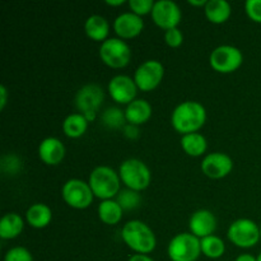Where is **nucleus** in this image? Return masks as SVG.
Instances as JSON below:
<instances>
[{"mask_svg": "<svg viewBox=\"0 0 261 261\" xmlns=\"http://www.w3.org/2000/svg\"><path fill=\"white\" fill-rule=\"evenodd\" d=\"M206 121V110L200 102L186 101L176 106L171 115V124L182 135L198 133Z\"/></svg>", "mask_w": 261, "mask_h": 261, "instance_id": "1", "label": "nucleus"}, {"mask_svg": "<svg viewBox=\"0 0 261 261\" xmlns=\"http://www.w3.org/2000/svg\"><path fill=\"white\" fill-rule=\"evenodd\" d=\"M121 237L122 241L135 254L148 255L157 246V239L153 229L144 222L138 219L129 221L124 224L121 229Z\"/></svg>", "mask_w": 261, "mask_h": 261, "instance_id": "2", "label": "nucleus"}, {"mask_svg": "<svg viewBox=\"0 0 261 261\" xmlns=\"http://www.w3.org/2000/svg\"><path fill=\"white\" fill-rule=\"evenodd\" d=\"M88 184L93 191V195L102 201L114 199V196H117L121 191V178L119 172L109 166H98L94 168L89 175Z\"/></svg>", "mask_w": 261, "mask_h": 261, "instance_id": "3", "label": "nucleus"}, {"mask_svg": "<svg viewBox=\"0 0 261 261\" xmlns=\"http://www.w3.org/2000/svg\"><path fill=\"white\" fill-rule=\"evenodd\" d=\"M119 176L126 189L143 191L149 186L152 175L148 166L138 158H129L120 165Z\"/></svg>", "mask_w": 261, "mask_h": 261, "instance_id": "4", "label": "nucleus"}, {"mask_svg": "<svg viewBox=\"0 0 261 261\" xmlns=\"http://www.w3.org/2000/svg\"><path fill=\"white\" fill-rule=\"evenodd\" d=\"M167 254L171 261H196L201 254L200 239L193 233H178L170 241Z\"/></svg>", "mask_w": 261, "mask_h": 261, "instance_id": "5", "label": "nucleus"}, {"mask_svg": "<svg viewBox=\"0 0 261 261\" xmlns=\"http://www.w3.org/2000/svg\"><path fill=\"white\" fill-rule=\"evenodd\" d=\"M99 58L102 63L112 69L125 68L132 60V48L119 37L107 38L101 43Z\"/></svg>", "mask_w": 261, "mask_h": 261, "instance_id": "6", "label": "nucleus"}, {"mask_svg": "<svg viewBox=\"0 0 261 261\" xmlns=\"http://www.w3.org/2000/svg\"><path fill=\"white\" fill-rule=\"evenodd\" d=\"M105 101V92L98 84H86L75 94V107L79 114H83L86 119L93 121L99 107Z\"/></svg>", "mask_w": 261, "mask_h": 261, "instance_id": "7", "label": "nucleus"}, {"mask_svg": "<svg viewBox=\"0 0 261 261\" xmlns=\"http://www.w3.org/2000/svg\"><path fill=\"white\" fill-rule=\"evenodd\" d=\"M227 237L237 247L250 249L260 241V227L251 219L240 218L228 227Z\"/></svg>", "mask_w": 261, "mask_h": 261, "instance_id": "8", "label": "nucleus"}, {"mask_svg": "<svg viewBox=\"0 0 261 261\" xmlns=\"http://www.w3.org/2000/svg\"><path fill=\"white\" fill-rule=\"evenodd\" d=\"M61 196L70 208L87 209L93 203V191L88 182L79 178H70L61 188Z\"/></svg>", "mask_w": 261, "mask_h": 261, "instance_id": "9", "label": "nucleus"}, {"mask_svg": "<svg viewBox=\"0 0 261 261\" xmlns=\"http://www.w3.org/2000/svg\"><path fill=\"white\" fill-rule=\"evenodd\" d=\"M244 61L241 50L231 45H222L214 48L209 56V64L216 71L229 74L236 71Z\"/></svg>", "mask_w": 261, "mask_h": 261, "instance_id": "10", "label": "nucleus"}, {"mask_svg": "<svg viewBox=\"0 0 261 261\" xmlns=\"http://www.w3.org/2000/svg\"><path fill=\"white\" fill-rule=\"evenodd\" d=\"M165 76V66L158 60H147L135 70L134 81L138 89L150 92L157 88Z\"/></svg>", "mask_w": 261, "mask_h": 261, "instance_id": "11", "label": "nucleus"}, {"mask_svg": "<svg viewBox=\"0 0 261 261\" xmlns=\"http://www.w3.org/2000/svg\"><path fill=\"white\" fill-rule=\"evenodd\" d=\"M150 15H152L153 22L158 27L167 31L177 27L182 13H181L180 7L172 0H158L154 3Z\"/></svg>", "mask_w": 261, "mask_h": 261, "instance_id": "12", "label": "nucleus"}, {"mask_svg": "<svg viewBox=\"0 0 261 261\" xmlns=\"http://www.w3.org/2000/svg\"><path fill=\"white\" fill-rule=\"evenodd\" d=\"M107 91L115 102L121 105H129L134 99H137L135 97L138 93V87L134 79L130 78L129 75L119 74L109 82Z\"/></svg>", "mask_w": 261, "mask_h": 261, "instance_id": "13", "label": "nucleus"}, {"mask_svg": "<svg viewBox=\"0 0 261 261\" xmlns=\"http://www.w3.org/2000/svg\"><path fill=\"white\" fill-rule=\"evenodd\" d=\"M233 168V161L228 154L222 152L209 153L201 161V171L209 178H223L231 173Z\"/></svg>", "mask_w": 261, "mask_h": 261, "instance_id": "14", "label": "nucleus"}, {"mask_svg": "<svg viewBox=\"0 0 261 261\" xmlns=\"http://www.w3.org/2000/svg\"><path fill=\"white\" fill-rule=\"evenodd\" d=\"M143 28H144V22L142 17L134 14L133 12L121 13L114 20V31L121 40L137 37L142 33Z\"/></svg>", "mask_w": 261, "mask_h": 261, "instance_id": "15", "label": "nucleus"}, {"mask_svg": "<svg viewBox=\"0 0 261 261\" xmlns=\"http://www.w3.org/2000/svg\"><path fill=\"white\" fill-rule=\"evenodd\" d=\"M189 228L190 233L196 236L198 239L212 236L217 229V218L211 211L200 209L195 213L191 214L190 221H189Z\"/></svg>", "mask_w": 261, "mask_h": 261, "instance_id": "16", "label": "nucleus"}, {"mask_svg": "<svg viewBox=\"0 0 261 261\" xmlns=\"http://www.w3.org/2000/svg\"><path fill=\"white\" fill-rule=\"evenodd\" d=\"M65 145L58 138H46L38 145V157L45 165L56 166L65 157Z\"/></svg>", "mask_w": 261, "mask_h": 261, "instance_id": "17", "label": "nucleus"}, {"mask_svg": "<svg viewBox=\"0 0 261 261\" xmlns=\"http://www.w3.org/2000/svg\"><path fill=\"white\" fill-rule=\"evenodd\" d=\"M152 112V106L147 99H134L125 109V117H126L127 124L139 126L150 119Z\"/></svg>", "mask_w": 261, "mask_h": 261, "instance_id": "18", "label": "nucleus"}, {"mask_svg": "<svg viewBox=\"0 0 261 261\" xmlns=\"http://www.w3.org/2000/svg\"><path fill=\"white\" fill-rule=\"evenodd\" d=\"M53 219V211L43 203L32 204L25 212V221L33 228H45Z\"/></svg>", "mask_w": 261, "mask_h": 261, "instance_id": "19", "label": "nucleus"}, {"mask_svg": "<svg viewBox=\"0 0 261 261\" xmlns=\"http://www.w3.org/2000/svg\"><path fill=\"white\" fill-rule=\"evenodd\" d=\"M84 31L91 40L103 42L107 40L110 32V23L105 17L93 14L87 18L84 23Z\"/></svg>", "mask_w": 261, "mask_h": 261, "instance_id": "20", "label": "nucleus"}, {"mask_svg": "<svg viewBox=\"0 0 261 261\" xmlns=\"http://www.w3.org/2000/svg\"><path fill=\"white\" fill-rule=\"evenodd\" d=\"M231 4L226 0H209L204 7V13L209 22L222 24L231 17Z\"/></svg>", "mask_w": 261, "mask_h": 261, "instance_id": "21", "label": "nucleus"}, {"mask_svg": "<svg viewBox=\"0 0 261 261\" xmlns=\"http://www.w3.org/2000/svg\"><path fill=\"white\" fill-rule=\"evenodd\" d=\"M24 228V221L17 213H7L0 221V237L3 240H13L19 236Z\"/></svg>", "mask_w": 261, "mask_h": 261, "instance_id": "22", "label": "nucleus"}, {"mask_svg": "<svg viewBox=\"0 0 261 261\" xmlns=\"http://www.w3.org/2000/svg\"><path fill=\"white\" fill-rule=\"evenodd\" d=\"M97 213H98V218L102 223L107 224V226H115L122 219L124 209L116 200L110 199V200H103L99 203Z\"/></svg>", "mask_w": 261, "mask_h": 261, "instance_id": "23", "label": "nucleus"}, {"mask_svg": "<svg viewBox=\"0 0 261 261\" xmlns=\"http://www.w3.org/2000/svg\"><path fill=\"white\" fill-rule=\"evenodd\" d=\"M181 147L184 152L191 157H200L206 152L208 143L204 135L200 133H191V134L182 135L181 138Z\"/></svg>", "mask_w": 261, "mask_h": 261, "instance_id": "24", "label": "nucleus"}, {"mask_svg": "<svg viewBox=\"0 0 261 261\" xmlns=\"http://www.w3.org/2000/svg\"><path fill=\"white\" fill-rule=\"evenodd\" d=\"M88 129V120L83 114H70L65 117L63 122L64 134L71 139H76L84 135Z\"/></svg>", "mask_w": 261, "mask_h": 261, "instance_id": "25", "label": "nucleus"}, {"mask_svg": "<svg viewBox=\"0 0 261 261\" xmlns=\"http://www.w3.org/2000/svg\"><path fill=\"white\" fill-rule=\"evenodd\" d=\"M200 246L201 254H204L209 259H219L226 252V245H224L223 240L214 234L201 239Z\"/></svg>", "mask_w": 261, "mask_h": 261, "instance_id": "26", "label": "nucleus"}, {"mask_svg": "<svg viewBox=\"0 0 261 261\" xmlns=\"http://www.w3.org/2000/svg\"><path fill=\"white\" fill-rule=\"evenodd\" d=\"M102 124L109 129H120V127L125 126V111L117 109V107H110V109L105 110L103 114L101 116Z\"/></svg>", "mask_w": 261, "mask_h": 261, "instance_id": "27", "label": "nucleus"}, {"mask_svg": "<svg viewBox=\"0 0 261 261\" xmlns=\"http://www.w3.org/2000/svg\"><path fill=\"white\" fill-rule=\"evenodd\" d=\"M116 201L121 205L124 211H132V209H135L140 204V195L138 191L125 189V190L120 191Z\"/></svg>", "mask_w": 261, "mask_h": 261, "instance_id": "28", "label": "nucleus"}, {"mask_svg": "<svg viewBox=\"0 0 261 261\" xmlns=\"http://www.w3.org/2000/svg\"><path fill=\"white\" fill-rule=\"evenodd\" d=\"M154 3L155 2H153V0H129L127 5L134 14L142 17V15L152 13Z\"/></svg>", "mask_w": 261, "mask_h": 261, "instance_id": "29", "label": "nucleus"}, {"mask_svg": "<svg viewBox=\"0 0 261 261\" xmlns=\"http://www.w3.org/2000/svg\"><path fill=\"white\" fill-rule=\"evenodd\" d=\"M4 261H33V256L30 250L22 246H17L8 250L4 256Z\"/></svg>", "mask_w": 261, "mask_h": 261, "instance_id": "30", "label": "nucleus"}, {"mask_svg": "<svg viewBox=\"0 0 261 261\" xmlns=\"http://www.w3.org/2000/svg\"><path fill=\"white\" fill-rule=\"evenodd\" d=\"M247 17L256 23H261V0H247L245 3Z\"/></svg>", "mask_w": 261, "mask_h": 261, "instance_id": "31", "label": "nucleus"}, {"mask_svg": "<svg viewBox=\"0 0 261 261\" xmlns=\"http://www.w3.org/2000/svg\"><path fill=\"white\" fill-rule=\"evenodd\" d=\"M165 41L170 47H178L184 42V35L178 27L165 31Z\"/></svg>", "mask_w": 261, "mask_h": 261, "instance_id": "32", "label": "nucleus"}, {"mask_svg": "<svg viewBox=\"0 0 261 261\" xmlns=\"http://www.w3.org/2000/svg\"><path fill=\"white\" fill-rule=\"evenodd\" d=\"M124 134L126 135L127 138H132V139H135V138L139 135V130H138V126L132 124H126L124 126Z\"/></svg>", "mask_w": 261, "mask_h": 261, "instance_id": "33", "label": "nucleus"}, {"mask_svg": "<svg viewBox=\"0 0 261 261\" xmlns=\"http://www.w3.org/2000/svg\"><path fill=\"white\" fill-rule=\"evenodd\" d=\"M8 102V91L5 86H0V110L5 109V105Z\"/></svg>", "mask_w": 261, "mask_h": 261, "instance_id": "34", "label": "nucleus"}, {"mask_svg": "<svg viewBox=\"0 0 261 261\" xmlns=\"http://www.w3.org/2000/svg\"><path fill=\"white\" fill-rule=\"evenodd\" d=\"M127 261H154L152 257H149L148 255H140V254H135L133 256L129 257Z\"/></svg>", "mask_w": 261, "mask_h": 261, "instance_id": "35", "label": "nucleus"}, {"mask_svg": "<svg viewBox=\"0 0 261 261\" xmlns=\"http://www.w3.org/2000/svg\"><path fill=\"white\" fill-rule=\"evenodd\" d=\"M234 261H257V257H255L251 254H241L236 257Z\"/></svg>", "mask_w": 261, "mask_h": 261, "instance_id": "36", "label": "nucleus"}, {"mask_svg": "<svg viewBox=\"0 0 261 261\" xmlns=\"http://www.w3.org/2000/svg\"><path fill=\"white\" fill-rule=\"evenodd\" d=\"M206 3V0H189V4L194 7H205Z\"/></svg>", "mask_w": 261, "mask_h": 261, "instance_id": "37", "label": "nucleus"}, {"mask_svg": "<svg viewBox=\"0 0 261 261\" xmlns=\"http://www.w3.org/2000/svg\"><path fill=\"white\" fill-rule=\"evenodd\" d=\"M124 3V0H106V4L111 5V7H119V5H122Z\"/></svg>", "mask_w": 261, "mask_h": 261, "instance_id": "38", "label": "nucleus"}, {"mask_svg": "<svg viewBox=\"0 0 261 261\" xmlns=\"http://www.w3.org/2000/svg\"><path fill=\"white\" fill-rule=\"evenodd\" d=\"M257 261H261V252L259 255H257Z\"/></svg>", "mask_w": 261, "mask_h": 261, "instance_id": "39", "label": "nucleus"}, {"mask_svg": "<svg viewBox=\"0 0 261 261\" xmlns=\"http://www.w3.org/2000/svg\"><path fill=\"white\" fill-rule=\"evenodd\" d=\"M260 241H261V226H260Z\"/></svg>", "mask_w": 261, "mask_h": 261, "instance_id": "40", "label": "nucleus"}]
</instances>
